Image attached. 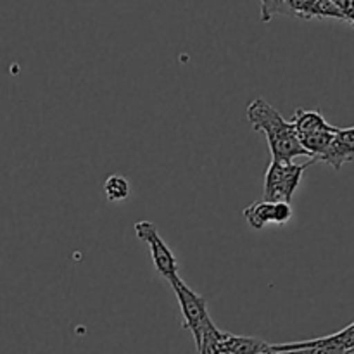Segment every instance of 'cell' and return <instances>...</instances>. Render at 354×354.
Returning a JSON list of instances; mask_svg holds the SVG:
<instances>
[{"label":"cell","mask_w":354,"mask_h":354,"mask_svg":"<svg viewBox=\"0 0 354 354\" xmlns=\"http://www.w3.org/2000/svg\"><path fill=\"white\" fill-rule=\"evenodd\" d=\"M290 121H292L294 127H296L297 135L313 133V131H322V130L339 131V128L332 127L330 123H327L324 114L318 113V111L297 109L296 113L292 114V118H290Z\"/></svg>","instance_id":"9c48e42d"},{"label":"cell","mask_w":354,"mask_h":354,"mask_svg":"<svg viewBox=\"0 0 354 354\" xmlns=\"http://www.w3.org/2000/svg\"><path fill=\"white\" fill-rule=\"evenodd\" d=\"M168 282L169 286H171L173 292H175L176 299H178L180 310H182L183 328L192 332L196 346H199L204 334L214 327L213 320H211L209 313H207L206 299H204L203 296H199L197 292H194V290L180 279L178 273L169 277Z\"/></svg>","instance_id":"7a4b0ae2"},{"label":"cell","mask_w":354,"mask_h":354,"mask_svg":"<svg viewBox=\"0 0 354 354\" xmlns=\"http://www.w3.org/2000/svg\"><path fill=\"white\" fill-rule=\"evenodd\" d=\"M287 3H289L290 16H296L303 21L315 19V17L348 21V17L339 9L334 0H287Z\"/></svg>","instance_id":"8992f818"},{"label":"cell","mask_w":354,"mask_h":354,"mask_svg":"<svg viewBox=\"0 0 354 354\" xmlns=\"http://www.w3.org/2000/svg\"><path fill=\"white\" fill-rule=\"evenodd\" d=\"M351 161H354V127L339 128L330 147L317 159V162H325L334 169H341L346 162Z\"/></svg>","instance_id":"52a82bcc"},{"label":"cell","mask_w":354,"mask_h":354,"mask_svg":"<svg viewBox=\"0 0 354 354\" xmlns=\"http://www.w3.org/2000/svg\"><path fill=\"white\" fill-rule=\"evenodd\" d=\"M130 182H128L127 176L123 175H111L109 178H106V182H104V194H106L107 201H111V203L127 201L128 197H130Z\"/></svg>","instance_id":"8fae6325"},{"label":"cell","mask_w":354,"mask_h":354,"mask_svg":"<svg viewBox=\"0 0 354 354\" xmlns=\"http://www.w3.org/2000/svg\"><path fill=\"white\" fill-rule=\"evenodd\" d=\"M335 133L337 131H313V133H304L299 135V140L303 144V147L310 152V159L313 161V165H317V159L330 147L332 140H334Z\"/></svg>","instance_id":"30bf717a"},{"label":"cell","mask_w":354,"mask_h":354,"mask_svg":"<svg viewBox=\"0 0 354 354\" xmlns=\"http://www.w3.org/2000/svg\"><path fill=\"white\" fill-rule=\"evenodd\" d=\"M214 353L221 354H272L273 344L261 341L256 337H242L223 332L220 342L214 348Z\"/></svg>","instance_id":"ba28073f"},{"label":"cell","mask_w":354,"mask_h":354,"mask_svg":"<svg viewBox=\"0 0 354 354\" xmlns=\"http://www.w3.org/2000/svg\"><path fill=\"white\" fill-rule=\"evenodd\" d=\"M248 121L256 131L268 140L273 161H292L294 158H310L303 147L292 121H287L275 107L258 97L248 106Z\"/></svg>","instance_id":"6da1fadb"},{"label":"cell","mask_w":354,"mask_h":354,"mask_svg":"<svg viewBox=\"0 0 354 354\" xmlns=\"http://www.w3.org/2000/svg\"><path fill=\"white\" fill-rule=\"evenodd\" d=\"M277 14H289L287 0H261V21L270 23Z\"/></svg>","instance_id":"7c38bea8"},{"label":"cell","mask_w":354,"mask_h":354,"mask_svg":"<svg viewBox=\"0 0 354 354\" xmlns=\"http://www.w3.org/2000/svg\"><path fill=\"white\" fill-rule=\"evenodd\" d=\"M135 234L142 242L147 244L152 263H154L159 275L168 280L169 277L178 273V263H176L175 254L168 248V244L162 241L152 221H138V223H135Z\"/></svg>","instance_id":"277c9868"},{"label":"cell","mask_w":354,"mask_h":354,"mask_svg":"<svg viewBox=\"0 0 354 354\" xmlns=\"http://www.w3.org/2000/svg\"><path fill=\"white\" fill-rule=\"evenodd\" d=\"M339 9L348 17V23L354 24V0H334Z\"/></svg>","instance_id":"4fadbf2b"},{"label":"cell","mask_w":354,"mask_h":354,"mask_svg":"<svg viewBox=\"0 0 354 354\" xmlns=\"http://www.w3.org/2000/svg\"><path fill=\"white\" fill-rule=\"evenodd\" d=\"M313 161H308L304 165H296L292 161H273L270 162L265 176V201H292L294 192L299 187L303 173L306 171Z\"/></svg>","instance_id":"3957f363"},{"label":"cell","mask_w":354,"mask_h":354,"mask_svg":"<svg viewBox=\"0 0 354 354\" xmlns=\"http://www.w3.org/2000/svg\"><path fill=\"white\" fill-rule=\"evenodd\" d=\"M244 216L252 228L259 230L266 225H283L292 218V207L287 201H258L244 209Z\"/></svg>","instance_id":"5b68a950"}]
</instances>
